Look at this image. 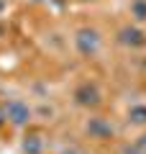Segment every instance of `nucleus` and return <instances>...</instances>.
Returning <instances> with one entry per match:
<instances>
[{"label": "nucleus", "mask_w": 146, "mask_h": 154, "mask_svg": "<svg viewBox=\"0 0 146 154\" xmlns=\"http://www.w3.org/2000/svg\"><path fill=\"white\" fill-rule=\"evenodd\" d=\"M75 46L82 57H95L100 51V33L95 28H80L75 33Z\"/></svg>", "instance_id": "obj_1"}, {"label": "nucleus", "mask_w": 146, "mask_h": 154, "mask_svg": "<svg viewBox=\"0 0 146 154\" xmlns=\"http://www.w3.org/2000/svg\"><path fill=\"white\" fill-rule=\"evenodd\" d=\"M3 113H5V121H11L13 126H26L31 121V108L23 100H8L3 105Z\"/></svg>", "instance_id": "obj_2"}, {"label": "nucleus", "mask_w": 146, "mask_h": 154, "mask_svg": "<svg viewBox=\"0 0 146 154\" xmlns=\"http://www.w3.org/2000/svg\"><path fill=\"white\" fill-rule=\"evenodd\" d=\"M75 100L82 108H97V105H100V90L92 82H82L80 88L75 90Z\"/></svg>", "instance_id": "obj_3"}, {"label": "nucleus", "mask_w": 146, "mask_h": 154, "mask_svg": "<svg viewBox=\"0 0 146 154\" xmlns=\"http://www.w3.org/2000/svg\"><path fill=\"white\" fill-rule=\"evenodd\" d=\"M85 131H87L90 139H110L113 136L110 121H105V118H100V116H95V118H90V121L85 123Z\"/></svg>", "instance_id": "obj_4"}, {"label": "nucleus", "mask_w": 146, "mask_h": 154, "mask_svg": "<svg viewBox=\"0 0 146 154\" xmlns=\"http://www.w3.org/2000/svg\"><path fill=\"white\" fill-rule=\"evenodd\" d=\"M118 41L126 44V46H131V49H141V46H146V33L141 28H136V26H126V28H120Z\"/></svg>", "instance_id": "obj_5"}, {"label": "nucleus", "mask_w": 146, "mask_h": 154, "mask_svg": "<svg viewBox=\"0 0 146 154\" xmlns=\"http://www.w3.org/2000/svg\"><path fill=\"white\" fill-rule=\"evenodd\" d=\"M23 152H26V154H41L44 152L41 134H28V136L23 139Z\"/></svg>", "instance_id": "obj_6"}, {"label": "nucleus", "mask_w": 146, "mask_h": 154, "mask_svg": "<svg viewBox=\"0 0 146 154\" xmlns=\"http://www.w3.org/2000/svg\"><path fill=\"white\" fill-rule=\"evenodd\" d=\"M128 121L133 126H146V105H133L128 110Z\"/></svg>", "instance_id": "obj_7"}, {"label": "nucleus", "mask_w": 146, "mask_h": 154, "mask_svg": "<svg viewBox=\"0 0 146 154\" xmlns=\"http://www.w3.org/2000/svg\"><path fill=\"white\" fill-rule=\"evenodd\" d=\"M131 16L136 21H146V0H131Z\"/></svg>", "instance_id": "obj_8"}, {"label": "nucleus", "mask_w": 146, "mask_h": 154, "mask_svg": "<svg viewBox=\"0 0 146 154\" xmlns=\"http://www.w3.org/2000/svg\"><path fill=\"white\" fill-rule=\"evenodd\" d=\"M133 146H136V149H138V152H141V154H146V131H144V134H141V136H138V139H136V144H133Z\"/></svg>", "instance_id": "obj_9"}, {"label": "nucleus", "mask_w": 146, "mask_h": 154, "mask_svg": "<svg viewBox=\"0 0 146 154\" xmlns=\"http://www.w3.org/2000/svg\"><path fill=\"white\" fill-rule=\"evenodd\" d=\"M123 154H141V152H138L136 146H126V149H123Z\"/></svg>", "instance_id": "obj_10"}, {"label": "nucleus", "mask_w": 146, "mask_h": 154, "mask_svg": "<svg viewBox=\"0 0 146 154\" xmlns=\"http://www.w3.org/2000/svg\"><path fill=\"white\" fill-rule=\"evenodd\" d=\"M5 8H8V3H5V0H0V16L5 13Z\"/></svg>", "instance_id": "obj_11"}, {"label": "nucleus", "mask_w": 146, "mask_h": 154, "mask_svg": "<svg viewBox=\"0 0 146 154\" xmlns=\"http://www.w3.org/2000/svg\"><path fill=\"white\" fill-rule=\"evenodd\" d=\"M5 36V26H3V23H0V38Z\"/></svg>", "instance_id": "obj_12"}]
</instances>
